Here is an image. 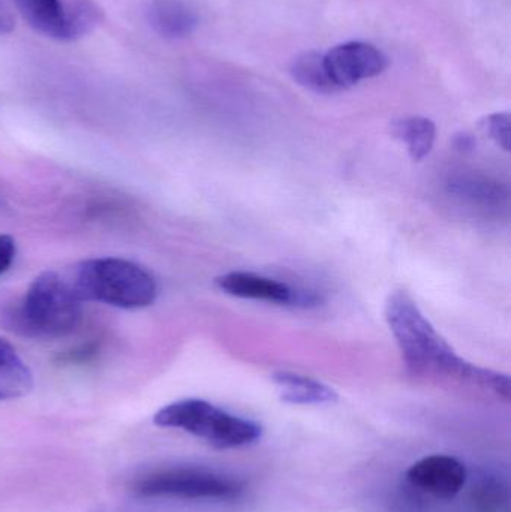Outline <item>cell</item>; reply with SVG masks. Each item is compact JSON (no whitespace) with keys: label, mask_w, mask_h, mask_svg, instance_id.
I'll list each match as a JSON object with an SVG mask.
<instances>
[{"label":"cell","mask_w":511,"mask_h":512,"mask_svg":"<svg viewBox=\"0 0 511 512\" xmlns=\"http://www.w3.org/2000/svg\"><path fill=\"white\" fill-rule=\"evenodd\" d=\"M386 319L410 375L429 381L455 382L509 402V376L474 366L459 357L407 292L390 295Z\"/></svg>","instance_id":"obj_1"},{"label":"cell","mask_w":511,"mask_h":512,"mask_svg":"<svg viewBox=\"0 0 511 512\" xmlns=\"http://www.w3.org/2000/svg\"><path fill=\"white\" fill-rule=\"evenodd\" d=\"M81 301H98L119 309H143L158 295V285L150 271L123 258H92L75 264L65 273Z\"/></svg>","instance_id":"obj_2"},{"label":"cell","mask_w":511,"mask_h":512,"mask_svg":"<svg viewBox=\"0 0 511 512\" xmlns=\"http://www.w3.org/2000/svg\"><path fill=\"white\" fill-rule=\"evenodd\" d=\"M81 316L83 301L65 274L45 271L30 283L12 321L15 330L24 336L59 339L77 330Z\"/></svg>","instance_id":"obj_3"},{"label":"cell","mask_w":511,"mask_h":512,"mask_svg":"<svg viewBox=\"0 0 511 512\" xmlns=\"http://www.w3.org/2000/svg\"><path fill=\"white\" fill-rule=\"evenodd\" d=\"M156 426L182 430L218 450H237L260 441V424L230 414L207 400L183 399L156 412Z\"/></svg>","instance_id":"obj_4"},{"label":"cell","mask_w":511,"mask_h":512,"mask_svg":"<svg viewBox=\"0 0 511 512\" xmlns=\"http://www.w3.org/2000/svg\"><path fill=\"white\" fill-rule=\"evenodd\" d=\"M131 492L143 499L233 501L245 492L242 481L203 466H168L135 478Z\"/></svg>","instance_id":"obj_5"},{"label":"cell","mask_w":511,"mask_h":512,"mask_svg":"<svg viewBox=\"0 0 511 512\" xmlns=\"http://www.w3.org/2000/svg\"><path fill=\"white\" fill-rule=\"evenodd\" d=\"M11 3L33 30L60 42L84 38L104 21V11L93 0H11Z\"/></svg>","instance_id":"obj_6"},{"label":"cell","mask_w":511,"mask_h":512,"mask_svg":"<svg viewBox=\"0 0 511 512\" xmlns=\"http://www.w3.org/2000/svg\"><path fill=\"white\" fill-rule=\"evenodd\" d=\"M324 66L336 90L356 86L386 71L389 59L368 42H345L324 54Z\"/></svg>","instance_id":"obj_7"},{"label":"cell","mask_w":511,"mask_h":512,"mask_svg":"<svg viewBox=\"0 0 511 512\" xmlns=\"http://www.w3.org/2000/svg\"><path fill=\"white\" fill-rule=\"evenodd\" d=\"M215 282L219 289L233 297L269 301L281 306L311 307L318 304V297L312 292L300 291L287 283L246 271H230L216 277Z\"/></svg>","instance_id":"obj_8"},{"label":"cell","mask_w":511,"mask_h":512,"mask_svg":"<svg viewBox=\"0 0 511 512\" xmlns=\"http://www.w3.org/2000/svg\"><path fill=\"white\" fill-rule=\"evenodd\" d=\"M405 478L414 489L443 501L455 499L464 490L468 471L461 460L447 454H431L408 468Z\"/></svg>","instance_id":"obj_9"},{"label":"cell","mask_w":511,"mask_h":512,"mask_svg":"<svg viewBox=\"0 0 511 512\" xmlns=\"http://www.w3.org/2000/svg\"><path fill=\"white\" fill-rule=\"evenodd\" d=\"M147 20L158 35L167 39L188 38L200 23L195 9L183 0H153Z\"/></svg>","instance_id":"obj_10"},{"label":"cell","mask_w":511,"mask_h":512,"mask_svg":"<svg viewBox=\"0 0 511 512\" xmlns=\"http://www.w3.org/2000/svg\"><path fill=\"white\" fill-rule=\"evenodd\" d=\"M281 400L290 405H329L338 400V394L329 385L293 372H278L273 375Z\"/></svg>","instance_id":"obj_11"},{"label":"cell","mask_w":511,"mask_h":512,"mask_svg":"<svg viewBox=\"0 0 511 512\" xmlns=\"http://www.w3.org/2000/svg\"><path fill=\"white\" fill-rule=\"evenodd\" d=\"M33 388V373L8 340L0 337V400L27 396Z\"/></svg>","instance_id":"obj_12"},{"label":"cell","mask_w":511,"mask_h":512,"mask_svg":"<svg viewBox=\"0 0 511 512\" xmlns=\"http://www.w3.org/2000/svg\"><path fill=\"white\" fill-rule=\"evenodd\" d=\"M392 134L407 146L413 161H423L434 149L437 126L426 117H404L392 125Z\"/></svg>","instance_id":"obj_13"},{"label":"cell","mask_w":511,"mask_h":512,"mask_svg":"<svg viewBox=\"0 0 511 512\" xmlns=\"http://www.w3.org/2000/svg\"><path fill=\"white\" fill-rule=\"evenodd\" d=\"M290 74L296 83L312 92H338L330 81L326 66H324V54L318 53V51H305V53L294 57L290 66Z\"/></svg>","instance_id":"obj_14"},{"label":"cell","mask_w":511,"mask_h":512,"mask_svg":"<svg viewBox=\"0 0 511 512\" xmlns=\"http://www.w3.org/2000/svg\"><path fill=\"white\" fill-rule=\"evenodd\" d=\"M474 512H510L509 486L497 475H483L471 492Z\"/></svg>","instance_id":"obj_15"},{"label":"cell","mask_w":511,"mask_h":512,"mask_svg":"<svg viewBox=\"0 0 511 512\" xmlns=\"http://www.w3.org/2000/svg\"><path fill=\"white\" fill-rule=\"evenodd\" d=\"M452 192L480 206H501L507 200V192L503 186L483 179L458 180L453 183Z\"/></svg>","instance_id":"obj_16"},{"label":"cell","mask_w":511,"mask_h":512,"mask_svg":"<svg viewBox=\"0 0 511 512\" xmlns=\"http://www.w3.org/2000/svg\"><path fill=\"white\" fill-rule=\"evenodd\" d=\"M486 134L501 147L509 152L511 135V117L509 113H495L486 117L483 122Z\"/></svg>","instance_id":"obj_17"},{"label":"cell","mask_w":511,"mask_h":512,"mask_svg":"<svg viewBox=\"0 0 511 512\" xmlns=\"http://www.w3.org/2000/svg\"><path fill=\"white\" fill-rule=\"evenodd\" d=\"M15 255H17V245L11 236L0 234V276L14 264Z\"/></svg>","instance_id":"obj_18"},{"label":"cell","mask_w":511,"mask_h":512,"mask_svg":"<svg viewBox=\"0 0 511 512\" xmlns=\"http://www.w3.org/2000/svg\"><path fill=\"white\" fill-rule=\"evenodd\" d=\"M456 147L461 150H471L474 147V138L470 134H461L456 137Z\"/></svg>","instance_id":"obj_19"}]
</instances>
